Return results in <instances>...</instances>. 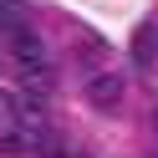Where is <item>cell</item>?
<instances>
[{
	"label": "cell",
	"instance_id": "1",
	"mask_svg": "<svg viewBox=\"0 0 158 158\" xmlns=\"http://www.w3.org/2000/svg\"><path fill=\"white\" fill-rule=\"evenodd\" d=\"M5 41H10V56H15V61L26 66V72H31V66H46V41H41V36L31 31V26H21V31H10Z\"/></svg>",
	"mask_w": 158,
	"mask_h": 158
},
{
	"label": "cell",
	"instance_id": "2",
	"mask_svg": "<svg viewBox=\"0 0 158 158\" xmlns=\"http://www.w3.org/2000/svg\"><path fill=\"white\" fill-rule=\"evenodd\" d=\"M123 92H127V82H123L117 72L87 77V102H92V107H117V102H123Z\"/></svg>",
	"mask_w": 158,
	"mask_h": 158
},
{
	"label": "cell",
	"instance_id": "3",
	"mask_svg": "<svg viewBox=\"0 0 158 158\" xmlns=\"http://www.w3.org/2000/svg\"><path fill=\"white\" fill-rule=\"evenodd\" d=\"M133 61L138 66H153L158 61V26H138L133 31Z\"/></svg>",
	"mask_w": 158,
	"mask_h": 158
},
{
	"label": "cell",
	"instance_id": "4",
	"mask_svg": "<svg viewBox=\"0 0 158 158\" xmlns=\"http://www.w3.org/2000/svg\"><path fill=\"white\" fill-rule=\"evenodd\" d=\"M26 26V10H21V0H0V36H10Z\"/></svg>",
	"mask_w": 158,
	"mask_h": 158
},
{
	"label": "cell",
	"instance_id": "5",
	"mask_svg": "<svg viewBox=\"0 0 158 158\" xmlns=\"http://www.w3.org/2000/svg\"><path fill=\"white\" fill-rule=\"evenodd\" d=\"M10 117H15V97H10V92H0V123H10Z\"/></svg>",
	"mask_w": 158,
	"mask_h": 158
},
{
	"label": "cell",
	"instance_id": "6",
	"mask_svg": "<svg viewBox=\"0 0 158 158\" xmlns=\"http://www.w3.org/2000/svg\"><path fill=\"white\" fill-rule=\"evenodd\" d=\"M0 66H5V51H0Z\"/></svg>",
	"mask_w": 158,
	"mask_h": 158
}]
</instances>
